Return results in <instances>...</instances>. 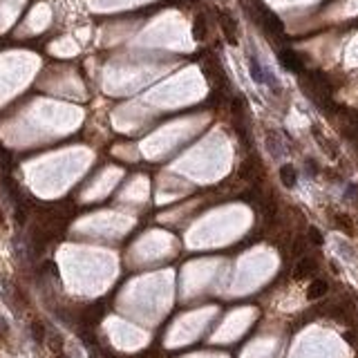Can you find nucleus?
Returning a JSON list of instances; mask_svg holds the SVG:
<instances>
[{
    "instance_id": "f3484780",
    "label": "nucleus",
    "mask_w": 358,
    "mask_h": 358,
    "mask_svg": "<svg viewBox=\"0 0 358 358\" xmlns=\"http://www.w3.org/2000/svg\"><path fill=\"white\" fill-rule=\"evenodd\" d=\"M5 222V215H2V211H0V224Z\"/></svg>"
},
{
    "instance_id": "a211bd4d",
    "label": "nucleus",
    "mask_w": 358,
    "mask_h": 358,
    "mask_svg": "<svg viewBox=\"0 0 358 358\" xmlns=\"http://www.w3.org/2000/svg\"><path fill=\"white\" fill-rule=\"evenodd\" d=\"M56 358H68V356H65V354H61V352H58V354H56Z\"/></svg>"
},
{
    "instance_id": "6e6552de",
    "label": "nucleus",
    "mask_w": 358,
    "mask_h": 358,
    "mask_svg": "<svg viewBox=\"0 0 358 358\" xmlns=\"http://www.w3.org/2000/svg\"><path fill=\"white\" fill-rule=\"evenodd\" d=\"M336 226H338L343 233H347V235H354V224L347 215H336Z\"/></svg>"
},
{
    "instance_id": "9d476101",
    "label": "nucleus",
    "mask_w": 358,
    "mask_h": 358,
    "mask_svg": "<svg viewBox=\"0 0 358 358\" xmlns=\"http://www.w3.org/2000/svg\"><path fill=\"white\" fill-rule=\"evenodd\" d=\"M266 143H269V148H271V152L273 155H280V148H282V141H280V137H276V135H271V132H269V135H266Z\"/></svg>"
},
{
    "instance_id": "ddd939ff",
    "label": "nucleus",
    "mask_w": 358,
    "mask_h": 358,
    "mask_svg": "<svg viewBox=\"0 0 358 358\" xmlns=\"http://www.w3.org/2000/svg\"><path fill=\"white\" fill-rule=\"evenodd\" d=\"M291 253H293V255H302V253H305V242H302V240H295L293 247H291Z\"/></svg>"
},
{
    "instance_id": "4468645a",
    "label": "nucleus",
    "mask_w": 358,
    "mask_h": 358,
    "mask_svg": "<svg viewBox=\"0 0 358 358\" xmlns=\"http://www.w3.org/2000/svg\"><path fill=\"white\" fill-rule=\"evenodd\" d=\"M49 345H52L54 354H58V352H61V345H63V343H61V338H58V336H52V343H49Z\"/></svg>"
},
{
    "instance_id": "f8f14e48",
    "label": "nucleus",
    "mask_w": 358,
    "mask_h": 358,
    "mask_svg": "<svg viewBox=\"0 0 358 358\" xmlns=\"http://www.w3.org/2000/svg\"><path fill=\"white\" fill-rule=\"evenodd\" d=\"M309 240L316 244V247H320V244H322V235H320V231L316 226H309Z\"/></svg>"
},
{
    "instance_id": "39448f33",
    "label": "nucleus",
    "mask_w": 358,
    "mask_h": 358,
    "mask_svg": "<svg viewBox=\"0 0 358 358\" xmlns=\"http://www.w3.org/2000/svg\"><path fill=\"white\" fill-rule=\"evenodd\" d=\"M280 63L285 65L286 70H291V72H302V61L295 56L291 49H285V52H280Z\"/></svg>"
},
{
    "instance_id": "1a4fd4ad",
    "label": "nucleus",
    "mask_w": 358,
    "mask_h": 358,
    "mask_svg": "<svg viewBox=\"0 0 358 358\" xmlns=\"http://www.w3.org/2000/svg\"><path fill=\"white\" fill-rule=\"evenodd\" d=\"M195 38L197 40H204L206 38V23H204V18L202 16H197V18H195Z\"/></svg>"
},
{
    "instance_id": "423d86ee",
    "label": "nucleus",
    "mask_w": 358,
    "mask_h": 358,
    "mask_svg": "<svg viewBox=\"0 0 358 358\" xmlns=\"http://www.w3.org/2000/svg\"><path fill=\"white\" fill-rule=\"evenodd\" d=\"M327 291H329V285L324 280H314L309 285V289H307V298L309 300H320L322 295H327Z\"/></svg>"
},
{
    "instance_id": "2eb2a0df",
    "label": "nucleus",
    "mask_w": 358,
    "mask_h": 358,
    "mask_svg": "<svg viewBox=\"0 0 358 358\" xmlns=\"http://www.w3.org/2000/svg\"><path fill=\"white\" fill-rule=\"evenodd\" d=\"M7 329H9V327H7V320L0 316V336H7Z\"/></svg>"
},
{
    "instance_id": "f03ea898",
    "label": "nucleus",
    "mask_w": 358,
    "mask_h": 358,
    "mask_svg": "<svg viewBox=\"0 0 358 358\" xmlns=\"http://www.w3.org/2000/svg\"><path fill=\"white\" fill-rule=\"evenodd\" d=\"M101 318H103V305H101V302L85 307V309H83V314H81L83 324H87V327H94V324H97Z\"/></svg>"
},
{
    "instance_id": "20e7f679",
    "label": "nucleus",
    "mask_w": 358,
    "mask_h": 358,
    "mask_svg": "<svg viewBox=\"0 0 358 358\" xmlns=\"http://www.w3.org/2000/svg\"><path fill=\"white\" fill-rule=\"evenodd\" d=\"M219 27H222V32H224V36H226V40L228 43H233L235 45L237 43V34H235V20L231 18L228 14H219Z\"/></svg>"
},
{
    "instance_id": "dca6fc26",
    "label": "nucleus",
    "mask_w": 358,
    "mask_h": 358,
    "mask_svg": "<svg viewBox=\"0 0 358 358\" xmlns=\"http://www.w3.org/2000/svg\"><path fill=\"white\" fill-rule=\"evenodd\" d=\"M16 222L25 224V211H23V208H16Z\"/></svg>"
},
{
    "instance_id": "9b49d317",
    "label": "nucleus",
    "mask_w": 358,
    "mask_h": 358,
    "mask_svg": "<svg viewBox=\"0 0 358 358\" xmlns=\"http://www.w3.org/2000/svg\"><path fill=\"white\" fill-rule=\"evenodd\" d=\"M32 336H34L36 343H43L45 340V327L40 322H32Z\"/></svg>"
},
{
    "instance_id": "f257e3e1",
    "label": "nucleus",
    "mask_w": 358,
    "mask_h": 358,
    "mask_svg": "<svg viewBox=\"0 0 358 358\" xmlns=\"http://www.w3.org/2000/svg\"><path fill=\"white\" fill-rule=\"evenodd\" d=\"M249 70H251L253 81H257V83H269V85H276V81L271 78V74H266V72H264V68L260 65V61H257L255 56H249Z\"/></svg>"
},
{
    "instance_id": "0eeeda50",
    "label": "nucleus",
    "mask_w": 358,
    "mask_h": 358,
    "mask_svg": "<svg viewBox=\"0 0 358 358\" xmlns=\"http://www.w3.org/2000/svg\"><path fill=\"white\" fill-rule=\"evenodd\" d=\"M280 179L286 188H293V186L298 184V173H295V168L291 164H285L280 168Z\"/></svg>"
},
{
    "instance_id": "7ed1b4c3",
    "label": "nucleus",
    "mask_w": 358,
    "mask_h": 358,
    "mask_svg": "<svg viewBox=\"0 0 358 358\" xmlns=\"http://www.w3.org/2000/svg\"><path fill=\"white\" fill-rule=\"evenodd\" d=\"M316 269H318V264H316L314 257H300V260H298V264H295L293 276L298 278V280H302V278H307V276H311V273H316Z\"/></svg>"
}]
</instances>
